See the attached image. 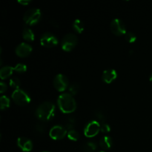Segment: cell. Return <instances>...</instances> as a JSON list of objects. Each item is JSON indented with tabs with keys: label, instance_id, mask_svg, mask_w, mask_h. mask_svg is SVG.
Here are the masks:
<instances>
[{
	"label": "cell",
	"instance_id": "3957f363",
	"mask_svg": "<svg viewBox=\"0 0 152 152\" xmlns=\"http://www.w3.org/2000/svg\"><path fill=\"white\" fill-rule=\"evenodd\" d=\"M42 13L39 8H31L27 10L23 16L25 23L28 25H34L39 22Z\"/></svg>",
	"mask_w": 152,
	"mask_h": 152
},
{
	"label": "cell",
	"instance_id": "277c9868",
	"mask_svg": "<svg viewBox=\"0 0 152 152\" xmlns=\"http://www.w3.org/2000/svg\"><path fill=\"white\" fill-rule=\"evenodd\" d=\"M12 99L16 105L20 106L28 105L31 102V97L28 94L20 88L14 90L12 94Z\"/></svg>",
	"mask_w": 152,
	"mask_h": 152
},
{
	"label": "cell",
	"instance_id": "ffe728a7",
	"mask_svg": "<svg viewBox=\"0 0 152 152\" xmlns=\"http://www.w3.org/2000/svg\"><path fill=\"white\" fill-rule=\"evenodd\" d=\"M20 86V80H19V79H18L17 77H13V78H11L10 80V86L13 88H14L15 90L19 89Z\"/></svg>",
	"mask_w": 152,
	"mask_h": 152
},
{
	"label": "cell",
	"instance_id": "e0dca14e",
	"mask_svg": "<svg viewBox=\"0 0 152 152\" xmlns=\"http://www.w3.org/2000/svg\"><path fill=\"white\" fill-rule=\"evenodd\" d=\"M96 149V144L95 142L90 141L86 142L83 145V151L84 152H93Z\"/></svg>",
	"mask_w": 152,
	"mask_h": 152
},
{
	"label": "cell",
	"instance_id": "4dcf8cb0",
	"mask_svg": "<svg viewBox=\"0 0 152 152\" xmlns=\"http://www.w3.org/2000/svg\"><path fill=\"white\" fill-rule=\"evenodd\" d=\"M99 152H105V151H99Z\"/></svg>",
	"mask_w": 152,
	"mask_h": 152
},
{
	"label": "cell",
	"instance_id": "6da1fadb",
	"mask_svg": "<svg viewBox=\"0 0 152 152\" xmlns=\"http://www.w3.org/2000/svg\"><path fill=\"white\" fill-rule=\"evenodd\" d=\"M57 103L59 109L64 114L73 113L77 108V102H76L75 99L69 93L61 94L58 97Z\"/></svg>",
	"mask_w": 152,
	"mask_h": 152
},
{
	"label": "cell",
	"instance_id": "52a82bcc",
	"mask_svg": "<svg viewBox=\"0 0 152 152\" xmlns=\"http://www.w3.org/2000/svg\"><path fill=\"white\" fill-rule=\"evenodd\" d=\"M101 126L99 123L96 120H92L90 123H88L84 129V134L87 137H93L96 135L98 134V133L100 131Z\"/></svg>",
	"mask_w": 152,
	"mask_h": 152
},
{
	"label": "cell",
	"instance_id": "9a60e30c",
	"mask_svg": "<svg viewBox=\"0 0 152 152\" xmlns=\"http://www.w3.org/2000/svg\"><path fill=\"white\" fill-rule=\"evenodd\" d=\"M13 71H14V68L11 66L2 67L0 70V78L1 80H4L7 77H10L13 74Z\"/></svg>",
	"mask_w": 152,
	"mask_h": 152
},
{
	"label": "cell",
	"instance_id": "ba28073f",
	"mask_svg": "<svg viewBox=\"0 0 152 152\" xmlns=\"http://www.w3.org/2000/svg\"><path fill=\"white\" fill-rule=\"evenodd\" d=\"M53 86L58 91H64L68 86V80L64 74H59L53 80Z\"/></svg>",
	"mask_w": 152,
	"mask_h": 152
},
{
	"label": "cell",
	"instance_id": "30bf717a",
	"mask_svg": "<svg viewBox=\"0 0 152 152\" xmlns=\"http://www.w3.org/2000/svg\"><path fill=\"white\" fill-rule=\"evenodd\" d=\"M67 129L62 126H55L51 128L49 132V135L50 137L56 140H62L66 136Z\"/></svg>",
	"mask_w": 152,
	"mask_h": 152
},
{
	"label": "cell",
	"instance_id": "44dd1931",
	"mask_svg": "<svg viewBox=\"0 0 152 152\" xmlns=\"http://www.w3.org/2000/svg\"><path fill=\"white\" fill-rule=\"evenodd\" d=\"M68 137L71 140L77 141V140H79V137H80V134H79V133L77 132V131H75L74 129H72V130L68 131Z\"/></svg>",
	"mask_w": 152,
	"mask_h": 152
},
{
	"label": "cell",
	"instance_id": "1f68e13d",
	"mask_svg": "<svg viewBox=\"0 0 152 152\" xmlns=\"http://www.w3.org/2000/svg\"><path fill=\"white\" fill-rule=\"evenodd\" d=\"M43 152H48V151H43Z\"/></svg>",
	"mask_w": 152,
	"mask_h": 152
},
{
	"label": "cell",
	"instance_id": "4316f807",
	"mask_svg": "<svg viewBox=\"0 0 152 152\" xmlns=\"http://www.w3.org/2000/svg\"><path fill=\"white\" fill-rule=\"evenodd\" d=\"M7 90V86L4 83H0V93L3 94L4 91H6Z\"/></svg>",
	"mask_w": 152,
	"mask_h": 152
},
{
	"label": "cell",
	"instance_id": "7c38bea8",
	"mask_svg": "<svg viewBox=\"0 0 152 152\" xmlns=\"http://www.w3.org/2000/svg\"><path fill=\"white\" fill-rule=\"evenodd\" d=\"M17 145L22 151L29 152L33 149V142L26 137H19L17 140Z\"/></svg>",
	"mask_w": 152,
	"mask_h": 152
},
{
	"label": "cell",
	"instance_id": "4fadbf2b",
	"mask_svg": "<svg viewBox=\"0 0 152 152\" xmlns=\"http://www.w3.org/2000/svg\"><path fill=\"white\" fill-rule=\"evenodd\" d=\"M117 73L114 69H108L104 71L102 74V80L107 84H110L117 79Z\"/></svg>",
	"mask_w": 152,
	"mask_h": 152
},
{
	"label": "cell",
	"instance_id": "5bb4252c",
	"mask_svg": "<svg viewBox=\"0 0 152 152\" xmlns=\"http://www.w3.org/2000/svg\"><path fill=\"white\" fill-rule=\"evenodd\" d=\"M99 145L104 149H110L113 145V140L109 136H104L99 140Z\"/></svg>",
	"mask_w": 152,
	"mask_h": 152
},
{
	"label": "cell",
	"instance_id": "484cf974",
	"mask_svg": "<svg viewBox=\"0 0 152 152\" xmlns=\"http://www.w3.org/2000/svg\"><path fill=\"white\" fill-rule=\"evenodd\" d=\"M36 130H37V132H39V133H43V132H45L44 126L41 124H37V126H36Z\"/></svg>",
	"mask_w": 152,
	"mask_h": 152
},
{
	"label": "cell",
	"instance_id": "603a6c76",
	"mask_svg": "<svg viewBox=\"0 0 152 152\" xmlns=\"http://www.w3.org/2000/svg\"><path fill=\"white\" fill-rule=\"evenodd\" d=\"M80 90V85L78 83H73L69 87V92L71 95H76Z\"/></svg>",
	"mask_w": 152,
	"mask_h": 152
},
{
	"label": "cell",
	"instance_id": "2e32d148",
	"mask_svg": "<svg viewBox=\"0 0 152 152\" xmlns=\"http://www.w3.org/2000/svg\"><path fill=\"white\" fill-rule=\"evenodd\" d=\"M22 37H23L24 39L27 40V41H34L35 36H34L32 30L30 29V28H25L22 31Z\"/></svg>",
	"mask_w": 152,
	"mask_h": 152
},
{
	"label": "cell",
	"instance_id": "d6986e66",
	"mask_svg": "<svg viewBox=\"0 0 152 152\" xmlns=\"http://www.w3.org/2000/svg\"><path fill=\"white\" fill-rule=\"evenodd\" d=\"M10 106V99L7 96H1L0 98V108L1 110H4L6 108H7Z\"/></svg>",
	"mask_w": 152,
	"mask_h": 152
},
{
	"label": "cell",
	"instance_id": "5b68a950",
	"mask_svg": "<svg viewBox=\"0 0 152 152\" xmlns=\"http://www.w3.org/2000/svg\"><path fill=\"white\" fill-rule=\"evenodd\" d=\"M77 37L75 34H68L64 37L62 39V50L65 51H71L75 48V46L77 44Z\"/></svg>",
	"mask_w": 152,
	"mask_h": 152
},
{
	"label": "cell",
	"instance_id": "7a4b0ae2",
	"mask_svg": "<svg viewBox=\"0 0 152 152\" xmlns=\"http://www.w3.org/2000/svg\"><path fill=\"white\" fill-rule=\"evenodd\" d=\"M37 117L44 122L51 120L55 114V105L50 102H44L40 104L36 111Z\"/></svg>",
	"mask_w": 152,
	"mask_h": 152
},
{
	"label": "cell",
	"instance_id": "cb8c5ba5",
	"mask_svg": "<svg viewBox=\"0 0 152 152\" xmlns=\"http://www.w3.org/2000/svg\"><path fill=\"white\" fill-rule=\"evenodd\" d=\"M14 71H16L18 73H24L27 71L26 65L22 63H19L14 67Z\"/></svg>",
	"mask_w": 152,
	"mask_h": 152
},
{
	"label": "cell",
	"instance_id": "7402d4cb",
	"mask_svg": "<svg viewBox=\"0 0 152 152\" xmlns=\"http://www.w3.org/2000/svg\"><path fill=\"white\" fill-rule=\"evenodd\" d=\"M125 37H126V39L127 40L128 42L129 43H134L136 42L137 40V37L134 33L132 32H127L125 34Z\"/></svg>",
	"mask_w": 152,
	"mask_h": 152
},
{
	"label": "cell",
	"instance_id": "8fae6325",
	"mask_svg": "<svg viewBox=\"0 0 152 152\" xmlns=\"http://www.w3.org/2000/svg\"><path fill=\"white\" fill-rule=\"evenodd\" d=\"M15 52L16 55L20 57H27L32 52V47L28 43L22 42L16 48Z\"/></svg>",
	"mask_w": 152,
	"mask_h": 152
},
{
	"label": "cell",
	"instance_id": "9c48e42d",
	"mask_svg": "<svg viewBox=\"0 0 152 152\" xmlns=\"http://www.w3.org/2000/svg\"><path fill=\"white\" fill-rule=\"evenodd\" d=\"M111 32L117 36H123L126 34V25L122 20L114 19L111 23Z\"/></svg>",
	"mask_w": 152,
	"mask_h": 152
},
{
	"label": "cell",
	"instance_id": "8992f818",
	"mask_svg": "<svg viewBox=\"0 0 152 152\" xmlns=\"http://www.w3.org/2000/svg\"><path fill=\"white\" fill-rule=\"evenodd\" d=\"M40 43L46 48H53L58 44V39L51 33H45L40 38Z\"/></svg>",
	"mask_w": 152,
	"mask_h": 152
},
{
	"label": "cell",
	"instance_id": "f546056e",
	"mask_svg": "<svg viewBox=\"0 0 152 152\" xmlns=\"http://www.w3.org/2000/svg\"><path fill=\"white\" fill-rule=\"evenodd\" d=\"M150 81L152 82V74H151V76H150Z\"/></svg>",
	"mask_w": 152,
	"mask_h": 152
},
{
	"label": "cell",
	"instance_id": "d4e9b609",
	"mask_svg": "<svg viewBox=\"0 0 152 152\" xmlns=\"http://www.w3.org/2000/svg\"><path fill=\"white\" fill-rule=\"evenodd\" d=\"M100 131L102 133H108L111 131V127L108 124H106V123H104L100 127Z\"/></svg>",
	"mask_w": 152,
	"mask_h": 152
},
{
	"label": "cell",
	"instance_id": "83f0119b",
	"mask_svg": "<svg viewBox=\"0 0 152 152\" xmlns=\"http://www.w3.org/2000/svg\"><path fill=\"white\" fill-rule=\"evenodd\" d=\"M96 117H97L99 120H101V121H104V120H105V119H104L105 118V117H104L103 114H102V112L96 113Z\"/></svg>",
	"mask_w": 152,
	"mask_h": 152
},
{
	"label": "cell",
	"instance_id": "f1b7e54d",
	"mask_svg": "<svg viewBox=\"0 0 152 152\" xmlns=\"http://www.w3.org/2000/svg\"><path fill=\"white\" fill-rule=\"evenodd\" d=\"M18 2H19V4H22V5H28V4L31 3V1H30V0H19Z\"/></svg>",
	"mask_w": 152,
	"mask_h": 152
},
{
	"label": "cell",
	"instance_id": "ac0fdd59",
	"mask_svg": "<svg viewBox=\"0 0 152 152\" xmlns=\"http://www.w3.org/2000/svg\"><path fill=\"white\" fill-rule=\"evenodd\" d=\"M73 28L79 34H82L84 31V24L80 19H75L73 23Z\"/></svg>",
	"mask_w": 152,
	"mask_h": 152
}]
</instances>
